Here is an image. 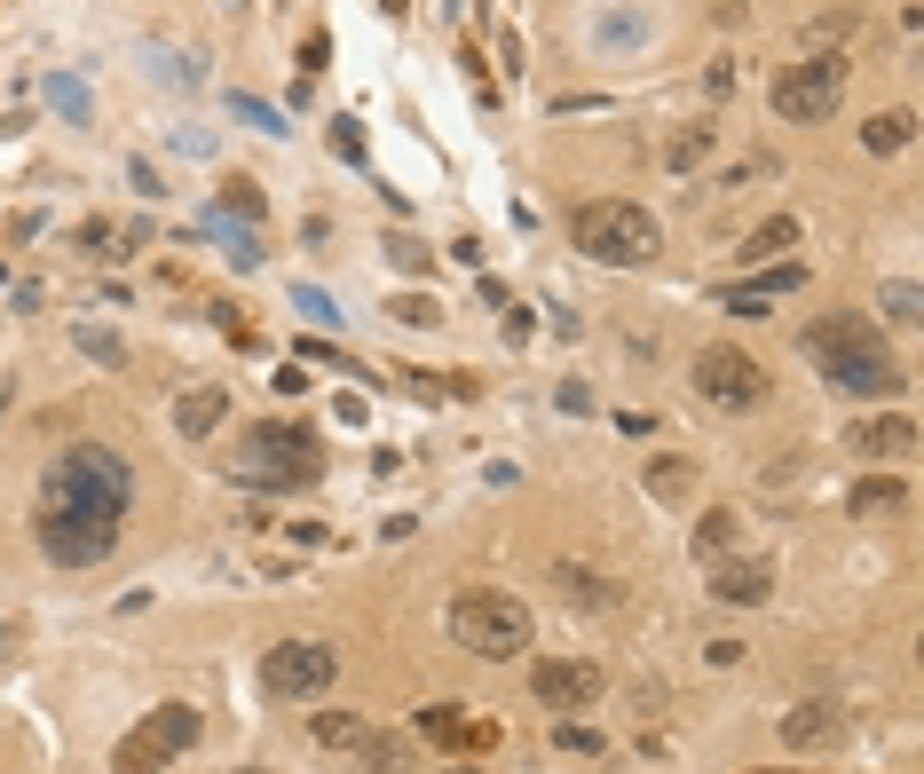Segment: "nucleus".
<instances>
[{"label":"nucleus","mask_w":924,"mask_h":774,"mask_svg":"<svg viewBox=\"0 0 924 774\" xmlns=\"http://www.w3.org/2000/svg\"><path fill=\"white\" fill-rule=\"evenodd\" d=\"M569 237L584 245V262H609V270H648L656 253H663L656 214L632 206V198H584L569 214Z\"/></svg>","instance_id":"f257e3e1"},{"label":"nucleus","mask_w":924,"mask_h":774,"mask_svg":"<svg viewBox=\"0 0 924 774\" xmlns=\"http://www.w3.org/2000/svg\"><path fill=\"white\" fill-rule=\"evenodd\" d=\"M229 474H237L245 490H301V482H316V474H324V451H316L308 427L269 419V427H245V435H237Z\"/></svg>","instance_id":"f03ea898"},{"label":"nucleus","mask_w":924,"mask_h":774,"mask_svg":"<svg viewBox=\"0 0 924 774\" xmlns=\"http://www.w3.org/2000/svg\"><path fill=\"white\" fill-rule=\"evenodd\" d=\"M135 498V467L111 451V443H71L56 451L48 482H40V506H96V513H127Z\"/></svg>","instance_id":"7ed1b4c3"},{"label":"nucleus","mask_w":924,"mask_h":774,"mask_svg":"<svg viewBox=\"0 0 924 774\" xmlns=\"http://www.w3.org/2000/svg\"><path fill=\"white\" fill-rule=\"evenodd\" d=\"M451 640L466 656H490V664H514L530 648V609L514 592H498V585H466L451 600Z\"/></svg>","instance_id":"20e7f679"},{"label":"nucleus","mask_w":924,"mask_h":774,"mask_svg":"<svg viewBox=\"0 0 924 774\" xmlns=\"http://www.w3.org/2000/svg\"><path fill=\"white\" fill-rule=\"evenodd\" d=\"M767 104H775V119H790V127H822L837 104H846V56L783 63V71L767 79Z\"/></svg>","instance_id":"39448f33"},{"label":"nucleus","mask_w":924,"mask_h":774,"mask_svg":"<svg viewBox=\"0 0 924 774\" xmlns=\"http://www.w3.org/2000/svg\"><path fill=\"white\" fill-rule=\"evenodd\" d=\"M32 538H40L48 561H63V569H96V561H111V546H119V513H96V506H40Z\"/></svg>","instance_id":"423d86ee"},{"label":"nucleus","mask_w":924,"mask_h":774,"mask_svg":"<svg viewBox=\"0 0 924 774\" xmlns=\"http://www.w3.org/2000/svg\"><path fill=\"white\" fill-rule=\"evenodd\" d=\"M190 743H198V712L190 704H158V712H142L127 727V743L111 751V774H166Z\"/></svg>","instance_id":"0eeeda50"},{"label":"nucleus","mask_w":924,"mask_h":774,"mask_svg":"<svg viewBox=\"0 0 924 774\" xmlns=\"http://www.w3.org/2000/svg\"><path fill=\"white\" fill-rule=\"evenodd\" d=\"M696 395L711 403V411H727V419H743V411H759L767 403V364L759 356H743L735 340H711V349L696 356Z\"/></svg>","instance_id":"6e6552de"},{"label":"nucleus","mask_w":924,"mask_h":774,"mask_svg":"<svg viewBox=\"0 0 924 774\" xmlns=\"http://www.w3.org/2000/svg\"><path fill=\"white\" fill-rule=\"evenodd\" d=\"M332 672H341V656H332L324 640H277L262 656V687H269L277 704H316L324 687H332Z\"/></svg>","instance_id":"1a4fd4ad"},{"label":"nucleus","mask_w":924,"mask_h":774,"mask_svg":"<svg viewBox=\"0 0 924 774\" xmlns=\"http://www.w3.org/2000/svg\"><path fill=\"white\" fill-rule=\"evenodd\" d=\"M798 349H806L814 364H854V356H885V332H877L869 316H854V308H837V316H814V324L798 332Z\"/></svg>","instance_id":"9d476101"},{"label":"nucleus","mask_w":924,"mask_h":774,"mask_svg":"<svg viewBox=\"0 0 924 774\" xmlns=\"http://www.w3.org/2000/svg\"><path fill=\"white\" fill-rule=\"evenodd\" d=\"M530 687H538V704H545L553 719H577V712H593V704H601V664L545 656V664L530 672Z\"/></svg>","instance_id":"9b49d317"},{"label":"nucleus","mask_w":924,"mask_h":774,"mask_svg":"<svg viewBox=\"0 0 924 774\" xmlns=\"http://www.w3.org/2000/svg\"><path fill=\"white\" fill-rule=\"evenodd\" d=\"M775 592V561L767 553H750V561H711V600L719 609H759V600Z\"/></svg>","instance_id":"f8f14e48"},{"label":"nucleus","mask_w":924,"mask_h":774,"mask_svg":"<svg viewBox=\"0 0 924 774\" xmlns=\"http://www.w3.org/2000/svg\"><path fill=\"white\" fill-rule=\"evenodd\" d=\"M822 380H829L837 395H869V403H885V395L901 388V364H893V349H885V356H854V364H822Z\"/></svg>","instance_id":"ddd939ff"},{"label":"nucleus","mask_w":924,"mask_h":774,"mask_svg":"<svg viewBox=\"0 0 924 774\" xmlns=\"http://www.w3.org/2000/svg\"><path fill=\"white\" fill-rule=\"evenodd\" d=\"M846 451H869V459H901V451H916V419H908V411H877V419H862L854 435H846Z\"/></svg>","instance_id":"4468645a"},{"label":"nucleus","mask_w":924,"mask_h":774,"mask_svg":"<svg viewBox=\"0 0 924 774\" xmlns=\"http://www.w3.org/2000/svg\"><path fill=\"white\" fill-rule=\"evenodd\" d=\"M222 419H229V388H183L175 395V435L183 443H206Z\"/></svg>","instance_id":"2eb2a0df"},{"label":"nucleus","mask_w":924,"mask_h":774,"mask_svg":"<svg viewBox=\"0 0 924 774\" xmlns=\"http://www.w3.org/2000/svg\"><path fill=\"white\" fill-rule=\"evenodd\" d=\"M837 735H846L837 704H798V712H783V743H790V751H829Z\"/></svg>","instance_id":"dca6fc26"},{"label":"nucleus","mask_w":924,"mask_h":774,"mask_svg":"<svg viewBox=\"0 0 924 774\" xmlns=\"http://www.w3.org/2000/svg\"><path fill=\"white\" fill-rule=\"evenodd\" d=\"M798 245H806V222H798V214H767L759 229L743 237L735 262H783V253H798Z\"/></svg>","instance_id":"f3484780"},{"label":"nucleus","mask_w":924,"mask_h":774,"mask_svg":"<svg viewBox=\"0 0 924 774\" xmlns=\"http://www.w3.org/2000/svg\"><path fill=\"white\" fill-rule=\"evenodd\" d=\"M553 592L577 600V609H617V592H625V585L601 577V569H584V561H561V569H553Z\"/></svg>","instance_id":"a211bd4d"},{"label":"nucleus","mask_w":924,"mask_h":774,"mask_svg":"<svg viewBox=\"0 0 924 774\" xmlns=\"http://www.w3.org/2000/svg\"><path fill=\"white\" fill-rule=\"evenodd\" d=\"M206 237L229 253L237 270H262V229L254 222H237V214H222V206H206Z\"/></svg>","instance_id":"6ab92c4d"},{"label":"nucleus","mask_w":924,"mask_h":774,"mask_svg":"<svg viewBox=\"0 0 924 774\" xmlns=\"http://www.w3.org/2000/svg\"><path fill=\"white\" fill-rule=\"evenodd\" d=\"M743 546V506H704L696 522V561H727Z\"/></svg>","instance_id":"aec40b11"},{"label":"nucleus","mask_w":924,"mask_h":774,"mask_svg":"<svg viewBox=\"0 0 924 774\" xmlns=\"http://www.w3.org/2000/svg\"><path fill=\"white\" fill-rule=\"evenodd\" d=\"M356 751H364V774H411V766H419L411 735H380V727H372V735H364Z\"/></svg>","instance_id":"412c9836"},{"label":"nucleus","mask_w":924,"mask_h":774,"mask_svg":"<svg viewBox=\"0 0 924 774\" xmlns=\"http://www.w3.org/2000/svg\"><path fill=\"white\" fill-rule=\"evenodd\" d=\"M846 506L862 513V522H869V513H901V506H908V482H893V474H862Z\"/></svg>","instance_id":"4be33fe9"},{"label":"nucleus","mask_w":924,"mask_h":774,"mask_svg":"<svg viewBox=\"0 0 924 774\" xmlns=\"http://www.w3.org/2000/svg\"><path fill=\"white\" fill-rule=\"evenodd\" d=\"M308 735H316L324 751H356V743L372 735V719H364V712H316V719H308Z\"/></svg>","instance_id":"5701e85b"},{"label":"nucleus","mask_w":924,"mask_h":774,"mask_svg":"<svg viewBox=\"0 0 924 774\" xmlns=\"http://www.w3.org/2000/svg\"><path fill=\"white\" fill-rule=\"evenodd\" d=\"M908 135H916V119H908V111H877V119H862V150H877V158L908 150Z\"/></svg>","instance_id":"b1692460"},{"label":"nucleus","mask_w":924,"mask_h":774,"mask_svg":"<svg viewBox=\"0 0 924 774\" xmlns=\"http://www.w3.org/2000/svg\"><path fill=\"white\" fill-rule=\"evenodd\" d=\"M704 158H711V127H680V135L663 143V166H671V175H696Z\"/></svg>","instance_id":"393cba45"},{"label":"nucleus","mask_w":924,"mask_h":774,"mask_svg":"<svg viewBox=\"0 0 924 774\" xmlns=\"http://www.w3.org/2000/svg\"><path fill=\"white\" fill-rule=\"evenodd\" d=\"M648 490L671 506V498H688L696 490V459H648Z\"/></svg>","instance_id":"a878e982"},{"label":"nucleus","mask_w":924,"mask_h":774,"mask_svg":"<svg viewBox=\"0 0 924 774\" xmlns=\"http://www.w3.org/2000/svg\"><path fill=\"white\" fill-rule=\"evenodd\" d=\"M877 308H885V324H916V316H924V293H916L908 277H885V285H877Z\"/></svg>","instance_id":"bb28decb"},{"label":"nucleus","mask_w":924,"mask_h":774,"mask_svg":"<svg viewBox=\"0 0 924 774\" xmlns=\"http://www.w3.org/2000/svg\"><path fill=\"white\" fill-rule=\"evenodd\" d=\"M229 119H237V127H254V135H277V143H285V111H277V104H262V96H229Z\"/></svg>","instance_id":"cd10ccee"},{"label":"nucleus","mask_w":924,"mask_h":774,"mask_svg":"<svg viewBox=\"0 0 924 774\" xmlns=\"http://www.w3.org/2000/svg\"><path fill=\"white\" fill-rule=\"evenodd\" d=\"M214 206H222V214H237V222H262V214H269L262 183H245V175H237V183H222V198H214Z\"/></svg>","instance_id":"c85d7f7f"},{"label":"nucleus","mask_w":924,"mask_h":774,"mask_svg":"<svg viewBox=\"0 0 924 774\" xmlns=\"http://www.w3.org/2000/svg\"><path fill=\"white\" fill-rule=\"evenodd\" d=\"M387 262H395L403 277H427V270H435V253H427V245H419L411 229H387Z\"/></svg>","instance_id":"c756f323"},{"label":"nucleus","mask_w":924,"mask_h":774,"mask_svg":"<svg viewBox=\"0 0 924 774\" xmlns=\"http://www.w3.org/2000/svg\"><path fill=\"white\" fill-rule=\"evenodd\" d=\"M806 285V262H767L759 277H750V293H759V301H783V293H798Z\"/></svg>","instance_id":"7c9ffc66"},{"label":"nucleus","mask_w":924,"mask_h":774,"mask_svg":"<svg viewBox=\"0 0 924 774\" xmlns=\"http://www.w3.org/2000/svg\"><path fill=\"white\" fill-rule=\"evenodd\" d=\"M553 743H561V751H584V758H601V751H609V735H601V727H584V719H553Z\"/></svg>","instance_id":"2f4dec72"},{"label":"nucleus","mask_w":924,"mask_h":774,"mask_svg":"<svg viewBox=\"0 0 924 774\" xmlns=\"http://www.w3.org/2000/svg\"><path fill=\"white\" fill-rule=\"evenodd\" d=\"M48 104H56L63 119H88V88H79L71 71H48Z\"/></svg>","instance_id":"473e14b6"},{"label":"nucleus","mask_w":924,"mask_h":774,"mask_svg":"<svg viewBox=\"0 0 924 774\" xmlns=\"http://www.w3.org/2000/svg\"><path fill=\"white\" fill-rule=\"evenodd\" d=\"M79 349H88L96 364H127V349H119V332H104V324H79Z\"/></svg>","instance_id":"72a5a7b5"},{"label":"nucleus","mask_w":924,"mask_h":774,"mask_svg":"<svg viewBox=\"0 0 924 774\" xmlns=\"http://www.w3.org/2000/svg\"><path fill=\"white\" fill-rule=\"evenodd\" d=\"M759 175H775V150H759V158L727 166V175H719V190H743V183H759Z\"/></svg>","instance_id":"f704fd0d"},{"label":"nucleus","mask_w":924,"mask_h":774,"mask_svg":"<svg viewBox=\"0 0 924 774\" xmlns=\"http://www.w3.org/2000/svg\"><path fill=\"white\" fill-rule=\"evenodd\" d=\"M332 150H341L348 166H364V127L356 119H332Z\"/></svg>","instance_id":"c9c22d12"},{"label":"nucleus","mask_w":924,"mask_h":774,"mask_svg":"<svg viewBox=\"0 0 924 774\" xmlns=\"http://www.w3.org/2000/svg\"><path fill=\"white\" fill-rule=\"evenodd\" d=\"M387 316H395V324H443V316H435V301H419V293L387 301Z\"/></svg>","instance_id":"e433bc0d"},{"label":"nucleus","mask_w":924,"mask_h":774,"mask_svg":"<svg viewBox=\"0 0 924 774\" xmlns=\"http://www.w3.org/2000/svg\"><path fill=\"white\" fill-rule=\"evenodd\" d=\"M419 735H435V743H451V735H459V712H451V704H435V712H419Z\"/></svg>","instance_id":"4c0bfd02"},{"label":"nucleus","mask_w":924,"mask_h":774,"mask_svg":"<svg viewBox=\"0 0 924 774\" xmlns=\"http://www.w3.org/2000/svg\"><path fill=\"white\" fill-rule=\"evenodd\" d=\"M293 308H301V316H308V324H332V301H324V293H316V285H293Z\"/></svg>","instance_id":"58836bf2"},{"label":"nucleus","mask_w":924,"mask_h":774,"mask_svg":"<svg viewBox=\"0 0 924 774\" xmlns=\"http://www.w3.org/2000/svg\"><path fill=\"white\" fill-rule=\"evenodd\" d=\"M324 56H332V40H324V32H308V48H301V71H293L301 88H308V71H324Z\"/></svg>","instance_id":"ea45409f"},{"label":"nucleus","mask_w":924,"mask_h":774,"mask_svg":"<svg viewBox=\"0 0 924 774\" xmlns=\"http://www.w3.org/2000/svg\"><path fill=\"white\" fill-rule=\"evenodd\" d=\"M127 183H135L142 198H166V183H158V166H150V158H135V166H127Z\"/></svg>","instance_id":"a19ab883"},{"label":"nucleus","mask_w":924,"mask_h":774,"mask_svg":"<svg viewBox=\"0 0 924 774\" xmlns=\"http://www.w3.org/2000/svg\"><path fill=\"white\" fill-rule=\"evenodd\" d=\"M727 316H767V301L750 293V285H727Z\"/></svg>","instance_id":"79ce46f5"},{"label":"nucleus","mask_w":924,"mask_h":774,"mask_svg":"<svg viewBox=\"0 0 924 774\" xmlns=\"http://www.w3.org/2000/svg\"><path fill=\"white\" fill-rule=\"evenodd\" d=\"M846 32H854V9H829V17L814 25V40H846Z\"/></svg>","instance_id":"37998d69"},{"label":"nucleus","mask_w":924,"mask_h":774,"mask_svg":"<svg viewBox=\"0 0 924 774\" xmlns=\"http://www.w3.org/2000/svg\"><path fill=\"white\" fill-rule=\"evenodd\" d=\"M704 96H735V63H727V56L704 71Z\"/></svg>","instance_id":"c03bdc74"},{"label":"nucleus","mask_w":924,"mask_h":774,"mask_svg":"<svg viewBox=\"0 0 924 774\" xmlns=\"http://www.w3.org/2000/svg\"><path fill=\"white\" fill-rule=\"evenodd\" d=\"M175 143H183V158H214V135H206V127H183Z\"/></svg>","instance_id":"a18cd8bd"},{"label":"nucleus","mask_w":924,"mask_h":774,"mask_svg":"<svg viewBox=\"0 0 924 774\" xmlns=\"http://www.w3.org/2000/svg\"><path fill=\"white\" fill-rule=\"evenodd\" d=\"M561 411H593V388H584V380H561Z\"/></svg>","instance_id":"49530a36"},{"label":"nucleus","mask_w":924,"mask_h":774,"mask_svg":"<svg viewBox=\"0 0 924 774\" xmlns=\"http://www.w3.org/2000/svg\"><path fill=\"white\" fill-rule=\"evenodd\" d=\"M530 324H538V316H530V308H514V301H507V340H514V349H522V340H530Z\"/></svg>","instance_id":"de8ad7c7"},{"label":"nucleus","mask_w":924,"mask_h":774,"mask_svg":"<svg viewBox=\"0 0 924 774\" xmlns=\"http://www.w3.org/2000/svg\"><path fill=\"white\" fill-rule=\"evenodd\" d=\"M743 9H750V0H711V17H719V25H743Z\"/></svg>","instance_id":"09e8293b"},{"label":"nucleus","mask_w":924,"mask_h":774,"mask_svg":"<svg viewBox=\"0 0 924 774\" xmlns=\"http://www.w3.org/2000/svg\"><path fill=\"white\" fill-rule=\"evenodd\" d=\"M380 9H387V17H403V0H380Z\"/></svg>","instance_id":"8fccbe9b"},{"label":"nucleus","mask_w":924,"mask_h":774,"mask_svg":"<svg viewBox=\"0 0 924 774\" xmlns=\"http://www.w3.org/2000/svg\"><path fill=\"white\" fill-rule=\"evenodd\" d=\"M759 774H798V766H759Z\"/></svg>","instance_id":"3c124183"},{"label":"nucleus","mask_w":924,"mask_h":774,"mask_svg":"<svg viewBox=\"0 0 924 774\" xmlns=\"http://www.w3.org/2000/svg\"><path fill=\"white\" fill-rule=\"evenodd\" d=\"M451 774H482V766H451Z\"/></svg>","instance_id":"603ef678"},{"label":"nucleus","mask_w":924,"mask_h":774,"mask_svg":"<svg viewBox=\"0 0 924 774\" xmlns=\"http://www.w3.org/2000/svg\"><path fill=\"white\" fill-rule=\"evenodd\" d=\"M237 774H262V766H237Z\"/></svg>","instance_id":"864d4df0"}]
</instances>
